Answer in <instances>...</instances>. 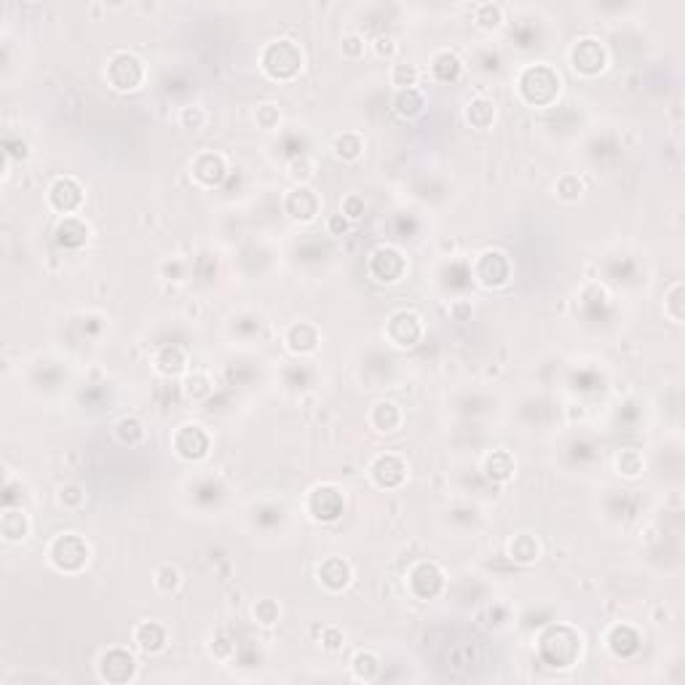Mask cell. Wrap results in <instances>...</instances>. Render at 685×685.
<instances>
[{"label": "cell", "instance_id": "6da1fadb", "mask_svg": "<svg viewBox=\"0 0 685 685\" xmlns=\"http://www.w3.org/2000/svg\"><path fill=\"white\" fill-rule=\"evenodd\" d=\"M86 557H89V549L75 535H62V538H57V544L51 546V562L62 567V570H75L70 559H75L78 567H81L86 562Z\"/></svg>", "mask_w": 685, "mask_h": 685}, {"label": "cell", "instance_id": "7a4b0ae2", "mask_svg": "<svg viewBox=\"0 0 685 685\" xmlns=\"http://www.w3.org/2000/svg\"><path fill=\"white\" fill-rule=\"evenodd\" d=\"M51 204H54L57 209L70 212V209H75V206L81 204V190H78V185H75L72 179H60V182L51 188Z\"/></svg>", "mask_w": 685, "mask_h": 685}, {"label": "cell", "instance_id": "3957f363", "mask_svg": "<svg viewBox=\"0 0 685 685\" xmlns=\"http://www.w3.org/2000/svg\"><path fill=\"white\" fill-rule=\"evenodd\" d=\"M134 640H137V645H140L142 650H147V653H158V650L164 648L166 642V635L164 629L158 624H142L137 632H134Z\"/></svg>", "mask_w": 685, "mask_h": 685}, {"label": "cell", "instance_id": "277c9868", "mask_svg": "<svg viewBox=\"0 0 685 685\" xmlns=\"http://www.w3.org/2000/svg\"><path fill=\"white\" fill-rule=\"evenodd\" d=\"M321 581L330 586V589H342L345 584H348V579H351V570H348V565L345 562H340V559H332V562H327V565L319 570Z\"/></svg>", "mask_w": 685, "mask_h": 685}, {"label": "cell", "instance_id": "5b68a950", "mask_svg": "<svg viewBox=\"0 0 685 685\" xmlns=\"http://www.w3.org/2000/svg\"><path fill=\"white\" fill-rule=\"evenodd\" d=\"M421 107H423V99H421V94H418L415 89L399 91V96H396V110H399V116H418Z\"/></svg>", "mask_w": 685, "mask_h": 685}, {"label": "cell", "instance_id": "8992f818", "mask_svg": "<svg viewBox=\"0 0 685 685\" xmlns=\"http://www.w3.org/2000/svg\"><path fill=\"white\" fill-rule=\"evenodd\" d=\"M354 669H356V677H359V680H372L375 672H378V659L369 656V653H362V656H356Z\"/></svg>", "mask_w": 685, "mask_h": 685}, {"label": "cell", "instance_id": "52a82bcc", "mask_svg": "<svg viewBox=\"0 0 685 685\" xmlns=\"http://www.w3.org/2000/svg\"><path fill=\"white\" fill-rule=\"evenodd\" d=\"M158 589L161 591H172V589H177V584H179V573L174 570V567H161L158 570Z\"/></svg>", "mask_w": 685, "mask_h": 685}, {"label": "cell", "instance_id": "ba28073f", "mask_svg": "<svg viewBox=\"0 0 685 685\" xmlns=\"http://www.w3.org/2000/svg\"><path fill=\"white\" fill-rule=\"evenodd\" d=\"M330 228L335 230V233H340V230H345V220H340V217H335L330 223Z\"/></svg>", "mask_w": 685, "mask_h": 685}]
</instances>
